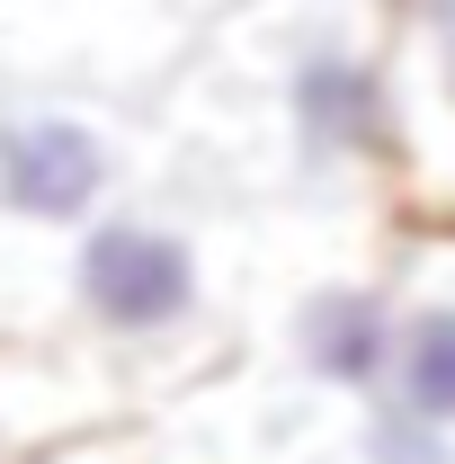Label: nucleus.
<instances>
[{
  "label": "nucleus",
  "mask_w": 455,
  "mask_h": 464,
  "mask_svg": "<svg viewBox=\"0 0 455 464\" xmlns=\"http://www.w3.org/2000/svg\"><path fill=\"white\" fill-rule=\"evenodd\" d=\"M63 304L81 313V331L99 340H170L206 313V259L197 241L161 215H134V206H108L90 224H72V250H63Z\"/></svg>",
  "instance_id": "1"
},
{
  "label": "nucleus",
  "mask_w": 455,
  "mask_h": 464,
  "mask_svg": "<svg viewBox=\"0 0 455 464\" xmlns=\"http://www.w3.org/2000/svg\"><path fill=\"white\" fill-rule=\"evenodd\" d=\"M277 116H286V143L304 170H357L393 143V81L366 36L348 27H304L286 45L277 72Z\"/></svg>",
  "instance_id": "2"
},
{
  "label": "nucleus",
  "mask_w": 455,
  "mask_h": 464,
  "mask_svg": "<svg viewBox=\"0 0 455 464\" xmlns=\"http://www.w3.org/2000/svg\"><path fill=\"white\" fill-rule=\"evenodd\" d=\"M116 134L81 108H0V215L9 224H45V232H72L90 215L116 206Z\"/></svg>",
  "instance_id": "3"
},
{
  "label": "nucleus",
  "mask_w": 455,
  "mask_h": 464,
  "mask_svg": "<svg viewBox=\"0 0 455 464\" xmlns=\"http://www.w3.org/2000/svg\"><path fill=\"white\" fill-rule=\"evenodd\" d=\"M286 340H295V366H304L313 384L375 402L384 375H393V295H384V286H357V277L313 286L304 304H295Z\"/></svg>",
  "instance_id": "4"
},
{
  "label": "nucleus",
  "mask_w": 455,
  "mask_h": 464,
  "mask_svg": "<svg viewBox=\"0 0 455 464\" xmlns=\"http://www.w3.org/2000/svg\"><path fill=\"white\" fill-rule=\"evenodd\" d=\"M384 402L455 429V286L393 304V375H384Z\"/></svg>",
  "instance_id": "5"
},
{
  "label": "nucleus",
  "mask_w": 455,
  "mask_h": 464,
  "mask_svg": "<svg viewBox=\"0 0 455 464\" xmlns=\"http://www.w3.org/2000/svg\"><path fill=\"white\" fill-rule=\"evenodd\" d=\"M357 456L366 464H455V429H438V420H420V411L402 402H366V429H357Z\"/></svg>",
  "instance_id": "6"
},
{
  "label": "nucleus",
  "mask_w": 455,
  "mask_h": 464,
  "mask_svg": "<svg viewBox=\"0 0 455 464\" xmlns=\"http://www.w3.org/2000/svg\"><path fill=\"white\" fill-rule=\"evenodd\" d=\"M420 18H429V45H438V72H447V90H455V0H429Z\"/></svg>",
  "instance_id": "7"
}]
</instances>
